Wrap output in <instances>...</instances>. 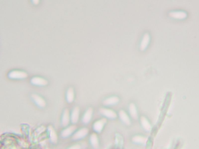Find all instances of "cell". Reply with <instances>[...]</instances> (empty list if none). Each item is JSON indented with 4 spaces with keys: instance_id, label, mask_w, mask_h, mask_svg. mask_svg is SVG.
<instances>
[{
    "instance_id": "obj_1",
    "label": "cell",
    "mask_w": 199,
    "mask_h": 149,
    "mask_svg": "<svg viewBox=\"0 0 199 149\" xmlns=\"http://www.w3.org/2000/svg\"><path fill=\"white\" fill-rule=\"evenodd\" d=\"M28 76L26 72L20 70H13L9 74V77L12 79H23Z\"/></svg>"
},
{
    "instance_id": "obj_2",
    "label": "cell",
    "mask_w": 199,
    "mask_h": 149,
    "mask_svg": "<svg viewBox=\"0 0 199 149\" xmlns=\"http://www.w3.org/2000/svg\"><path fill=\"white\" fill-rule=\"evenodd\" d=\"M31 97L38 106L40 108H43L46 107V102L45 99L40 95L36 94H33L31 95Z\"/></svg>"
},
{
    "instance_id": "obj_3",
    "label": "cell",
    "mask_w": 199,
    "mask_h": 149,
    "mask_svg": "<svg viewBox=\"0 0 199 149\" xmlns=\"http://www.w3.org/2000/svg\"><path fill=\"white\" fill-rule=\"evenodd\" d=\"M71 121V114L69 110L66 108L64 110L62 118V124L64 127L68 126Z\"/></svg>"
},
{
    "instance_id": "obj_4",
    "label": "cell",
    "mask_w": 199,
    "mask_h": 149,
    "mask_svg": "<svg viewBox=\"0 0 199 149\" xmlns=\"http://www.w3.org/2000/svg\"><path fill=\"white\" fill-rule=\"evenodd\" d=\"M100 112L103 115L109 118H115L117 117V113L113 110L108 108H101L99 110Z\"/></svg>"
},
{
    "instance_id": "obj_5",
    "label": "cell",
    "mask_w": 199,
    "mask_h": 149,
    "mask_svg": "<svg viewBox=\"0 0 199 149\" xmlns=\"http://www.w3.org/2000/svg\"><path fill=\"white\" fill-rule=\"evenodd\" d=\"M80 115V110L78 107H75L72 110L71 114V122L73 124H76L79 121Z\"/></svg>"
},
{
    "instance_id": "obj_6",
    "label": "cell",
    "mask_w": 199,
    "mask_h": 149,
    "mask_svg": "<svg viewBox=\"0 0 199 149\" xmlns=\"http://www.w3.org/2000/svg\"><path fill=\"white\" fill-rule=\"evenodd\" d=\"M31 82L33 84L39 86H45L48 84L47 80L39 76H35L32 78Z\"/></svg>"
},
{
    "instance_id": "obj_7",
    "label": "cell",
    "mask_w": 199,
    "mask_h": 149,
    "mask_svg": "<svg viewBox=\"0 0 199 149\" xmlns=\"http://www.w3.org/2000/svg\"><path fill=\"white\" fill-rule=\"evenodd\" d=\"M107 120L105 118H103L96 121L93 125L94 130L97 132H101L102 131L105 124L107 122Z\"/></svg>"
},
{
    "instance_id": "obj_8",
    "label": "cell",
    "mask_w": 199,
    "mask_h": 149,
    "mask_svg": "<svg viewBox=\"0 0 199 149\" xmlns=\"http://www.w3.org/2000/svg\"><path fill=\"white\" fill-rule=\"evenodd\" d=\"M119 115L121 120L126 125H130L131 121L130 117L125 111L123 110L119 111Z\"/></svg>"
},
{
    "instance_id": "obj_9",
    "label": "cell",
    "mask_w": 199,
    "mask_h": 149,
    "mask_svg": "<svg viewBox=\"0 0 199 149\" xmlns=\"http://www.w3.org/2000/svg\"><path fill=\"white\" fill-rule=\"evenodd\" d=\"M89 130L86 128H82L75 132L73 136L75 139H78L85 136L88 134Z\"/></svg>"
},
{
    "instance_id": "obj_10",
    "label": "cell",
    "mask_w": 199,
    "mask_h": 149,
    "mask_svg": "<svg viewBox=\"0 0 199 149\" xmlns=\"http://www.w3.org/2000/svg\"><path fill=\"white\" fill-rule=\"evenodd\" d=\"M150 39V35L149 33H145L140 43V49L141 50H144L146 48L149 44Z\"/></svg>"
},
{
    "instance_id": "obj_11",
    "label": "cell",
    "mask_w": 199,
    "mask_h": 149,
    "mask_svg": "<svg viewBox=\"0 0 199 149\" xmlns=\"http://www.w3.org/2000/svg\"><path fill=\"white\" fill-rule=\"evenodd\" d=\"M77 129L76 126L72 125L66 127L62 132L61 134L62 136L67 137L73 134Z\"/></svg>"
},
{
    "instance_id": "obj_12",
    "label": "cell",
    "mask_w": 199,
    "mask_h": 149,
    "mask_svg": "<svg viewBox=\"0 0 199 149\" xmlns=\"http://www.w3.org/2000/svg\"><path fill=\"white\" fill-rule=\"evenodd\" d=\"M93 113V110L92 108H88L83 116L82 122L86 124L88 123L92 118Z\"/></svg>"
},
{
    "instance_id": "obj_13",
    "label": "cell",
    "mask_w": 199,
    "mask_h": 149,
    "mask_svg": "<svg viewBox=\"0 0 199 149\" xmlns=\"http://www.w3.org/2000/svg\"><path fill=\"white\" fill-rule=\"evenodd\" d=\"M169 16L172 18L177 19H183L187 17V13L184 11H172L169 13Z\"/></svg>"
},
{
    "instance_id": "obj_14",
    "label": "cell",
    "mask_w": 199,
    "mask_h": 149,
    "mask_svg": "<svg viewBox=\"0 0 199 149\" xmlns=\"http://www.w3.org/2000/svg\"><path fill=\"white\" fill-rule=\"evenodd\" d=\"M120 101L119 98L117 96H112L104 100L103 103L105 106H111L118 103Z\"/></svg>"
},
{
    "instance_id": "obj_15",
    "label": "cell",
    "mask_w": 199,
    "mask_h": 149,
    "mask_svg": "<svg viewBox=\"0 0 199 149\" xmlns=\"http://www.w3.org/2000/svg\"><path fill=\"white\" fill-rule=\"evenodd\" d=\"M129 111L131 116L135 120L138 118V114L136 105L134 103H131L129 105Z\"/></svg>"
},
{
    "instance_id": "obj_16",
    "label": "cell",
    "mask_w": 199,
    "mask_h": 149,
    "mask_svg": "<svg viewBox=\"0 0 199 149\" xmlns=\"http://www.w3.org/2000/svg\"><path fill=\"white\" fill-rule=\"evenodd\" d=\"M140 123L141 124L142 127L146 131H150L151 129V126L149 121L146 117L144 116L141 117L140 118Z\"/></svg>"
},
{
    "instance_id": "obj_17",
    "label": "cell",
    "mask_w": 199,
    "mask_h": 149,
    "mask_svg": "<svg viewBox=\"0 0 199 149\" xmlns=\"http://www.w3.org/2000/svg\"><path fill=\"white\" fill-rule=\"evenodd\" d=\"M75 98V93L73 88L70 87L66 93V99L69 103H72Z\"/></svg>"
},
{
    "instance_id": "obj_18",
    "label": "cell",
    "mask_w": 199,
    "mask_h": 149,
    "mask_svg": "<svg viewBox=\"0 0 199 149\" xmlns=\"http://www.w3.org/2000/svg\"><path fill=\"white\" fill-rule=\"evenodd\" d=\"M147 139L141 136H136L132 138V141L134 142L139 143H144L146 142Z\"/></svg>"
},
{
    "instance_id": "obj_19",
    "label": "cell",
    "mask_w": 199,
    "mask_h": 149,
    "mask_svg": "<svg viewBox=\"0 0 199 149\" xmlns=\"http://www.w3.org/2000/svg\"><path fill=\"white\" fill-rule=\"evenodd\" d=\"M90 140L91 143L94 147L96 148L98 147V137L97 134L93 133L90 136Z\"/></svg>"
},
{
    "instance_id": "obj_20",
    "label": "cell",
    "mask_w": 199,
    "mask_h": 149,
    "mask_svg": "<svg viewBox=\"0 0 199 149\" xmlns=\"http://www.w3.org/2000/svg\"><path fill=\"white\" fill-rule=\"evenodd\" d=\"M48 130L51 138L52 139H56L57 137V134H56L57 133L53 127L52 126H49Z\"/></svg>"
},
{
    "instance_id": "obj_21",
    "label": "cell",
    "mask_w": 199,
    "mask_h": 149,
    "mask_svg": "<svg viewBox=\"0 0 199 149\" xmlns=\"http://www.w3.org/2000/svg\"><path fill=\"white\" fill-rule=\"evenodd\" d=\"M33 1L34 2V3L36 4L38 3V2H39V1H38V0H34V1Z\"/></svg>"
}]
</instances>
